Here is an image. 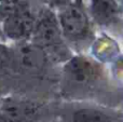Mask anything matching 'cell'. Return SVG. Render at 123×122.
Listing matches in <instances>:
<instances>
[{
    "label": "cell",
    "instance_id": "7a4b0ae2",
    "mask_svg": "<svg viewBox=\"0 0 123 122\" xmlns=\"http://www.w3.org/2000/svg\"><path fill=\"white\" fill-rule=\"evenodd\" d=\"M64 82L68 90L84 91L92 89L103 75L99 64L85 56H71L63 69Z\"/></svg>",
    "mask_w": 123,
    "mask_h": 122
},
{
    "label": "cell",
    "instance_id": "8fae6325",
    "mask_svg": "<svg viewBox=\"0 0 123 122\" xmlns=\"http://www.w3.org/2000/svg\"><path fill=\"white\" fill-rule=\"evenodd\" d=\"M0 122H8V121H6V119H4V118H3V117H2V116H1V115H0Z\"/></svg>",
    "mask_w": 123,
    "mask_h": 122
},
{
    "label": "cell",
    "instance_id": "ba28073f",
    "mask_svg": "<svg viewBox=\"0 0 123 122\" xmlns=\"http://www.w3.org/2000/svg\"><path fill=\"white\" fill-rule=\"evenodd\" d=\"M71 122H112L105 112L94 108H82L72 115Z\"/></svg>",
    "mask_w": 123,
    "mask_h": 122
},
{
    "label": "cell",
    "instance_id": "277c9868",
    "mask_svg": "<svg viewBox=\"0 0 123 122\" xmlns=\"http://www.w3.org/2000/svg\"><path fill=\"white\" fill-rule=\"evenodd\" d=\"M47 62L45 52L32 42H22L10 51V65H14L26 73H39L44 68Z\"/></svg>",
    "mask_w": 123,
    "mask_h": 122
},
{
    "label": "cell",
    "instance_id": "52a82bcc",
    "mask_svg": "<svg viewBox=\"0 0 123 122\" xmlns=\"http://www.w3.org/2000/svg\"><path fill=\"white\" fill-rule=\"evenodd\" d=\"M91 14L97 24L108 26L119 21L121 11L119 4L115 1H93Z\"/></svg>",
    "mask_w": 123,
    "mask_h": 122
},
{
    "label": "cell",
    "instance_id": "6da1fadb",
    "mask_svg": "<svg viewBox=\"0 0 123 122\" xmlns=\"http://www.w3.org/2000/svg\"><path fill=\"white\" fill-rule=\"evenodd\" d=\"M31 38L32 43L40 47L45 52L48 58L67 62L71 57L64 42L57 17L51 10L45 9L40 12L35 21Z\"/></svg>",
    "mask_w": 123,
    "mask_h": 122
},
{
    "label": "cell",
    "instance_id": "3957f363",
    "mask_svg": "<svg viewBox=\"0 0 123 122\" xmlns=\"http://www.w3.org/2000/svg\"><path fill=\"white\" fill-rule=\"evenodd\" d=\"M56 17L64 38L70 41H80L90 36L89 16L84 8L78 2H69L64 6Z\"/></svg>",
    "mask_w": 123,
    "mask_h": 122
},
{
    "label": "cell",
    "instance_id": "30bf717a",
    "mask_svg": "<svg viewBox=\"0 0 123 122\" xmlns=\"http://www.w3.org/2000/svg\"><path fill=\"white\" fill-rule=\"evenodd\" d=\"M10 65V50L4 45H0V73Z\"/></svg>",
    "mask_w": 123,
    "mask_h": 122
},
{
    "label": "cell",
    "instance_id": "8992f818",
    "mask_svg": "<svg viewBox=\"0 0 123 122\" xmlns=\"http://www.w3.org/2000/svg\"><path fill=\"white\" fill-rule=\"evenodd\" d=\"M37 107L31 102L14 98H3L0 101V115L8 122L29 121L37 114Z\"/></svg>",
    "mask_w": 123,
    "mask_h": 122
},
{
    "label": "cell",
    "instance_id": "5b68a950",
    "mask_svg": "<svg viewBox=\"0 0 123 122\" xmlns=\"http://www.w3.org/2000/svg\"><path fill=\"white\" fill-rule=\"evenodd\" d=\"M36 17L29 10V4L19 11L2 19V30L6 38L16 41H25L34 31Z\"/></svg>",
    "mask_w": 123,
    "mask_h": 122
},
{
    "label": "cell",
    "instance_id": "9c48e42d",
    "mask_svg": "<svg viewBox=\"0 0 123 122\" xmlns=\"http://www.w3.org/2000/svg\"><path fill=\"white\" fill-rule=\"evenodd\" d=\"M28 4L29 3L24 1H0V21L27 6Z\"/></svg>",
    "mask_w": 123,
    "mask_h": 122
}]
</instances>
